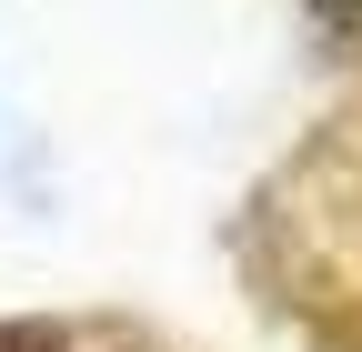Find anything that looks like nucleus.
<instances>
[{"label":"nucleus","instance_id":"f257e3e1","mask_svg":"<svg viewBox=\"0 0 362 352\" xmlns=\"http://www.w3.org/2000/svg\"><path fill=\"white\" fill-rule=\"evenodd\" d=\"M312 11H352V0H312Z\"/></svg>","mask_w":362,"mask_h":352}]
</instances>
